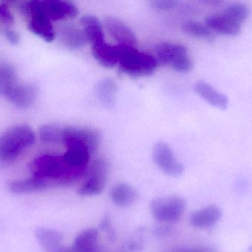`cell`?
I'll list each match as a JSON object with an SVG mask.
<instances>
[{
	"label": "cell",
	"instance_id": "cell-25",
	"mask_svg": "<svg viewBox=\"0 0 252 252\" xmlns=\"http://www.w3.org/2000/svg\"><path fill=\"white\" fill-rule=\"evenodd\" d=\"M17 83V74L13 65L0 62V93L4 94Z\"/></svg>",
	"mask_w": 252,
	"mask_h": 252
},
{
	"label": "cell",
	"instance_id": "cell-6",
	"mask_svg": "<svg viewBox=\"0 0 252 252\" xmlns=\"http://www.w3.org/2000/svg\"><path fill=\"white\" fill-rule=\"evenodd\" d=\"M22 7L23 11L30 16L29 29L47 42L53 41L56 37L54 28L52 21L41 10L39 1H27Z\"/></svg>",
	"mask_w": 252,
	"mask_h": 252
},
{
	"label": "cell",
	"instance_id": "cell-15",
	"mask_svg": "<svg viewBox=\"0 0 252 252\" xmlns=\"http://www.w3.org/2000/svg\"><path fill=\"white\" fill-rule=\"evenodd\" d=\"M92 52L94 59L101 66L106 68H113L119 64V46L111 45L106 41L92 46Z\"/></svg>",
	"mask_w": 252,
	"mask_h": 252
},
{
	"label": "cell",
	"instance_id": "cell-7",
	"mask_svg": "<svg viewBox=\"0 0 252 252\" xmlns=\"http://www.w3.org/2000/svg\"><path fill=\"white\" fill-rule=\"evenodd\" d=\"M87 180L78 189V194L93 196L101 193L107 182L108 164L104 158H97L92 164Z\"/></svg>",
	"mask_w": 252,
	"mask_h": 252
},
{
	"label": "cell",
	"instance_id": "cell-13",
	"mask_svg": "<svg viewBox=\"0 0 252 252\" xmlns=\"http://www.w3.org/2000/svg\"><path fill=\"white\" fill-rule=\"evenodd\" d=\"M106 27L112 38L118 41L119 44L135 47L136 37L133 31L122 20L115 17H108L106 19Z\"/></svg>",
	"mask_w": 252,
	"mask_h": 252
},
{
	"label": "cell",
	"instance_id": "cell-3",
	"mask_svg": "<svg viewBox=\"0 0 252 252\" xmlns=\"http://www.w3.org/2000/svg\"><path fill=\"white\" fill-rule=\"evenodd\" d=\"M35 141L33 130L28 125L10 127L0 136V160L10 161L33 144Z\"/></svg>",
	"mask_w": 252,
	"mask_h": 252
},
{
	"label": "cell",
	"instance_id": "cell-5",
	"mask_svg": "<svg viewBox=\"0 0 252 252\" xmlns=\"http://www.w3.org/2000/svg\"><path fill=\"white\" fill-rule=\"evenodd\" d=\"M151 214L155 220L174 223L180 220L186 208V202L179 196L155 198L151 201Z\"/></svg>",
	"mask_w": 252,
	"mask_h": 252
},
{
	"label": "cell",
	"instance_id": "cell-2",
	"mask_svg": "<svg viewBox=\"0 0 252 252\" xmlns=\"http://www.w3.org/2000/svg\"><path fill=\"white\" fill-rule=\"evenodd\" d=\"M119 68L121 72L130 77H143L154 73L158 60L149 53L140 52L135 47L119 44Z\"/></svg>",
	"mask_w": 252,
	"mask_h": 252
},
{
	"label": "cell",
	"instance_id": "cell-33",
	"mask_svg": "<svg viewBox=\"0 0 252 252\" xmlns=\"http://www.w3.org/2000/svg\"><path fill=\"white\" fill-rule=\"evenodd\" d=\"M189 252H217V251L212 247H203L194 249Z\"/></svg>",
	"mask_w": 252,
	"mask_h": 252
},
{
	"label": "cell",
	"instance_id": "cell-34",
	"mask_svg": "<svg viewBox=\"0 0 252 252\" xmlns=\"http://www.w3.org/2000/svg\"><path fill=\"white\" fill-rule=\"evenodd\" d=\"M249 252H252V246L249 248Z\"/></svg>",
	"mask_w": 252,
	"mask_h": 252
},
{
	"label": "cell",
	"instance_id": "cell-10",
	"mask_svg": "<svg viewBox=\"0 0 252 252\" xmlns=\"http://www.w3.org/2000/svg\"><path fill=\"white\" fill-rule=\"evenodd\" d=\"M38 89L32 84H17L4 93V97L16 108L26 109L35 102Z\"/></svg>",
	"mask_w": 252,
	"mask_h": 252
},
{
	"label": "cell",
	"instance_id": "cell-30",
	"mask_svg": "<svg viewBox=\"0 0 252 252\" xmlns=\"http://www.w3.org/2000/svg\"><path fill=\"white\" fill-rule=\"evenodd\" d=\"M0 19L2 21L3 23H4V25H13V22H14L13 15L7 4L0 5Z\"/></svg>",
	"mask_w": 252,
	"mask_h": 252
},
{
	"label": "cell",
	"instance_id": "cell-31",
	"mask_svg": "<svg viewBox=\"0 0 252 252\" xmlns=\"http://www.w3.org/2000/svg\"><path fill=\"white\" fill-rule=\"evenodd\" d=\"M100 228H101L102 230L106 232V235H108V237H109L111 240L115 239V231H114L112 224H111L107 216H105L103 220H102L101 223H100Z\"/></svg>",
	"mask_w": 252,
	"mask_h": 252
},
{
	"label": "cell",
	"instance_id": "cell-29",
	"mask_svg": "<svg viewBox=\"0 0 252 252\" xmlns=\"http://www.w3.org/2000/svg\"><path fill=\"white\" fill-rule=\"evenodd\" d=\"M178 1L171 0H154L151 1V6L154 8L159 10H170L177 5Z\"/></svg>",
	"mask_w": 252,
	"mask_h": 252
},
{
	"label": "cell",
	"instance_id": "cell-8",
	"mask_svg": "<svg viewBox=\"0 0 252 252\" xmlns=\"http://www.w3.org/2000/svg\"><path fill=\"white\" fill-rule=\"evenodd\" d=\"M153 159L163 173L172 177H179L185 171L183 164L178 161L171 148L164 142L156 144L153 149Z\"/></svg>",
	"mask_w": 252,
	"mask_h": 252
},
{
	"label": "cell",
	"instance_id": "cell-19",
	"mask_svg": "<svg viewBox=\"0 0 252 252\" xmlns=\"http://www.w3.org/2000/svg\"><path fill=\"white\" fill-rule=\"evenodd\" d=\"M60 37L64 45L71 49L83 47L87 41L84 31L71 24L61 28Z\"/></svg>",
	"mask_w": 252,
	"mask_h": 252
},
{
	"label": "cell",
	"instance_id": "cell-18",
	"mask_svg": "<svg viewBox=\"0 0 252 252\" xmlns=\"http://www.w3.org/2000/svg\"><path fill=\"white\" fill-rule=\"evenodd\" d=\"M35 236L40 245L47 252H57L63 247L62 234L54 229L39 228L35 231Z\"/></svg>",
	"mask_w": 252,
	"mask_h": 252
},
{
	"label": "cell",
	"instance_id": "cell-11",
	"mask_svg": "<svg viewBox=\"0 0 252 252\" xmlns=\"http://www.w3.org/2000/svg\"><path fill=\"white\" fill-rule=\"evenodd\" d=\"M39 4L44 14L51 21L74 18L78 13L76 6L71 1L46 0L39 1Z\"/></svg>",
	"mask_w": 252,
	"mask_h": 252
},
{
	"label": "cell",
	"instance_id": "cell-14",
	"mask_svg": "<svg viewBox=\"0 0 252 252\" xmlns=\"http://www.w3.org/2000/svg\"><path fill=\"white\" fill-rule=\"evenodd\" d=\"M223 216L221 209L216 205H210L193 212L189 217V222L194 227H211L220 221Z\"/></svg>",
	"mask_w": 252,
	"mask_h": 252
},
{
	"label": "cell",
	"instance_id": "cell-9",
	"mask_svg": "<svg viewBox=\"0 0 252 252\" xmlns=\"http://www.w3.org/2000/svg\"><path fill=\"white\" fill-rule=\"evenodd\" d=\"M72 141L84 145L90 151L94 153L99 147L100 135L98 131L85 127H69L63 129V142Z\"/></svg>",
	"mask_w": 252,
	"mask_h": 252
},
{
	"label": "cell",
	"instance_id": "cell-16",
	"mask_svg": "<svg viewBox=\"0 0 252 252\" xmlns=\"http://www.w3.org/2000/svg\"><path fill=\"white\" fill-rule=\"evenodd\" d=\"M195 90L206 102L212 106L221 110L227 109L229 106L228 98L206 81H198L195 84Z\"/></svg>",
	"mask_w": 252,
	"mask_h": 252
},
{
	"label": "cell",
	"instance_id": "cell-1",
	"mask_svg": "<svg viewBox=\"0 0 252 252\" xmlns=\"http://www.w3.org/2000/svg\"><path fill=\"white\" fill-rule=\"evenodd\" d=\"M32 171V177L45 180L50 187L69 184L83 173L69 167L63 156L51 155H42L34 160Z\"/></svg>",
	"mask_w": 252,
	"mask_h": 252
},
{
	"label": "cell",
	"instance_id": "cell-20",
	"mask_svg": "<svg viewBox=\"0 0 252 252\" xmlns=\"http://www.w3.org/2000/svg\"><path fill=\"white\" fill-rule=\"evenodd\" d=\"M81 23L87 41L91 43L92 46L105 41L103 26L97 18L88 15L82 17Z\"/></svg>",
	"mask_w": 252,
	"mask_h": 252
},
{
	"label": "cell",
	"instance_id": "cell-28",
	"mask_svg": "<svg viewBox=\"0 0 252 252\" xmlns=\"http://www.w3.org/2000/svg\"><path fill=\"white\" fill-rule=\"evenodd\" d=\"M39 136L45 143H58L63 141V130L54 124H46L40 128Z\"/></svg>",
	"mask_w": 252,
	"mask_h": 252
},
{
	"label": "cell",
	"instance_id": "cell-22",
	"mask_svg": "<svg viewBox=\"0 0 252 252\" xmlns=\"http://www.w3.org/2000/svg\"><path fill=\"white\" fill-rule=\"evenodd\" d=\"M98 237L97 229H86L77 235L72 247L79 252H96Z\"/></svg>",
	"mask_w": 252,
	"mask_h": 252
},
{
	"label": "cell",
	"instance_id": "cell-24",
	"mask_svg": "<svg viewBox=\"0 0 252 252\" xmlns=\"http://www.w3.org/2000/svg\"><path fill=\"white\" fill-rule=\"evenodd\" d=\"M117 90L115 81L111 78H105L97 84L96 94L105 106L112 107L115 104Z\"/></svg>",
	"mask_w": 252,
	"mask_h": 252
},
{
	"label": "cell",
	"instance_id": "cell-27",
	"mask_svg": "<svg viewBox=\"0 0 252 252\" xmlns=\"http://www.w3.org/2000/svg\"><path fill=\"white\" fill-rule=\"evenodd\" d=\"M222 15L227 19L240 24L247 20L250 15L248 7L242 3H233L229 4L223 10Z\"/></svg>",
	"mask_w": 252,
	"mask_h": 252
},
{
	"label": "cell",
	"instance_id": "cell-32",
	"mask_svg": "<svg viewBox=\"0 0 252 252\" xmlns=\"http://www.w3.org/2000/svg\"><path fill=\"white\" fill-rule=\"evenodd\" d=\"M5 36L7 39L10 41V44H16L19 41V36L17 33L13 30L7 29L5 31Z\"/></svg>",
	"mask_w": 252,
	"mask_h": 252
},
{
	"label": "cell",
	"instance_id": "cell-12",
	"mask_svg": "<svg viewBox=\"0 0 252 252\" xmlns=\"http://www.w3.org/2000/svg\"><path fill=\"white\" fill-rule=\"evenodd\" d=\"M66 151L63 155L65 162L75 170L84 171L90 161V153L84 145L72 141L64 142Z\"/></svg>",
	"mask_w": 252,
	"mask_h": 252
},
{
	"label": "cell",
	"instance_id": "cell-17",
	"mask_svg": "<svg viewBox=\"0 0 252 252\" xmlns=\"http://www.w3.org/2000/svg\"><path fill=\"white\" fill-rule=\"evenodd\" d=\"M205 24L211 31L224 35L237 36L241 32V25L227 19L222 14L207 16Z\"/></svg>",
	"mask_w": 252,
	"mask_h": 252
},
{
	"label": "cell",
	"instance_id": "cell-26",
	"mask_svg": "<svg viewBox=\"0 0 252 252\" xmlns=\"http://www.w3.org/2000/svg\"><path fill=\"white\" fill-rule=\"evenodd\" d=\"M182 31L189 36L209 39L213 36V33L206 25L195 22L188 21L182 25Z\"/></svg>",
	"mask_w": 252,
	"mask_h": 252
},
{
	"label": "cell",
	"instance_id": "cell-4",
	"mask_svg": "<svg viewBox=\"0 0 252 252\" xmlns=\"http://www.w3.org/2000/svg\"><path fill=\"white\" fill-rule=\"evenodd\" d=\"M155 53L158 62L170 67L177 72H189L193 67L188 49L183 44L159 43L156 46Z\"/></svg>",
	"mask_w": 252,
	"mask_h": 252
},
{
	"label": "cell",
	"instance_id": "cell-21",
	"mask_svg": "<svg viewBox=\"0 0 252 252\" xmlns=\"http://www.w3.org/2000/svg\"><path fill=\"white\" fill-rule=\"evenodd\" d=\"M111 198L117 206L127 207L137 199V192L127 183H118L112 188Z\"/></svg>",
	"mask_w": 252,
	"mask_h": 252
},
{
	"label": "cell",
	"instance_id": "cell-23",
	"mask_svg": "<svg viewBox=\"0 0 252 252\" xmlns=\"http://www.w3.org/2000/svg\"><path fill=\"white\" fill-rule=\"evenodd\" d=\"M10 190L16 194H28L44 190L50 187L42 179L32 177L28 180H16L10 183Z\"/></svg>",
	"mask_w": 252,
	"mask_h": 252
}]
</instances>
